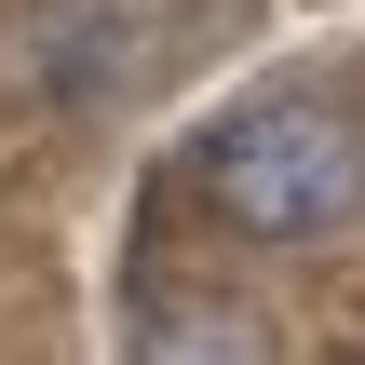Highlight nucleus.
<instances>
[{
  "mask_svg": "<svg viewBox=\"0 0 365 365\" xmlns=\"http://www.w3.org/2000/svg\"><path fill=\"white\" fill-rule=\"evenodd\" d=\"M190 190L244 244H339L365 217V108L325 81H257L190 135Z\"/></svg>",
  "mask_w": 365,
  "mask_h": 365,
  "instance_id": "obj_1",
  "label": "nucleus"
}]
</instances>
